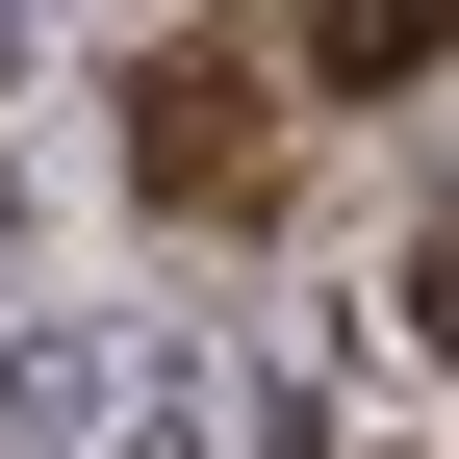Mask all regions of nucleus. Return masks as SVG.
Here are the masks:
<instances>
[{"label":"nucleus","instance_id":"obj_1","mask_svg":"<svg viewBox=\"0 0 459 459\" xmlns=\"http://www.w3.org/2000/svg\"><path fill=\"white\" fill-rule=\"evenodd\" d=\"M128 179H153V204H255V179H281V77L179 26V51L128 77Z\"/></svg>","mask_w":459,"mask_h":459},{"label":"nucleus","instance_id":"obj_2","mask_svg":"<svg viewBox=\"0 0 459 459\" xmlns=\"http://www.w3.org/2000/svg\"><path fill=\"white\" fill-rule=\"evenodd\" d=\"M434 51H459V0H307V77H332V102H383V77H434Z\"/></svg>","mask_w":459,"mask_h":459},{"label":"nucleus","instance_id":"obj_3","mask_svg":"<svg viewBox=\"0 0 459 459\" xmlns=\"http://www.w3.org/2000/svg\"><path fill=\"white\" fill-rule=\"evenodd\" d=\"M409 332H459V204H434V230H409Z\"/></svg>","mask_w":459,"mask_h":459},{"label":"nucleus","instance_id":"obj_4","mask_svg":"<svg viewBox=\"0 0 459 459\" xmlns=\"http://www.w3.org/2000/svg\"><path fill=\"white\" fill-rule=\"evenodd\" d=\"M0 26H26V0H0Z\"/></svg>","mask_w":459,"mask_h":459}]
</instances>
